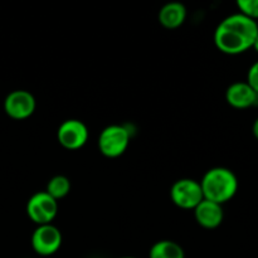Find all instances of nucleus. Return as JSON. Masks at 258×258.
I'll return each instance as SVG.
<instances>
[{
	"instance_id": "9b49d317",
	"label": "nucleus",
	"mask_w": 258,
	"mask_h": 258,
	"mask_svg": "<svg viewBox=\"0 0 258 258\" xmlns=\"http://www.w3.org/2000/svg\"><path fill=\"white\" fill-rule=\"evenodd\" d=\"M186 19V8L181 3H168L159 10V23L165 29H176Z\"/></svg>"
},
{
	"instance_id": "0eeeda50",
	"label": "nucleus",
	"mask_w": 258,
	"mask_h": 258,
	"mask_svg": "<svg viewBox=\"0 0 258 258\" xmlns=\"http://www.w3.org/2000/svg\"><path fill=\"white\" fill-rule=\"evenodd\" d=\"M62 246V233L55 226L42 224L37 226L32 234V248L39 256H52Z\"/></svg>"
},
{
	"instance_id": "7ed1b4c3",
	"label": "nucleus",
	"mask_w": 258,
	"mask_h": 258,
	"mask_svg": "<svg viewBox=\"0 0 258 258\" xmlns=\"http://www.w3.org/2000/svg\"><path fill=\"white\" fill-rule=\"evenodd\" d=\"M130 138V131L126 126L108 125L98 136V149L106 158H118L127 150Z\"/></svg>"
},
{
	"instance_id": "f257e3e1",
	"label": "nucleus",
	"mask_w": 258,
	"mask_h": 258,
	"mask_svg": "<svg viewBox=\"0 0 258 258\" xmlns=\"http://www.w3.org/2000/svg\"><path fill=\"white\" fill-rule=\"evenodd\" d=\"M258 35V23L236 13L224 18L214 30V44L219 52L237 55L253 47Z\"/></svg>"
},
{
	"instance_id": "f8f14e48",
	"label": "nucleus",
	"mask_w": 258,
	"mask_h": 258,
	"mask_svg": "<svg viewBox=\"0 0 258 258\" xmlns=\"http://www.w3.org/2000/svg\"><path fill=\"white\" fill-rule=\"evenodd\" d=\"M149 258H185L183 247L170 239H161L151 246Z\"/></svg>"
},
{
	"instance_id": "39448f33",
	"label": "nucleus",
	"mask_w": 258,
	"mask_h": 258,
	"mask_svg": "<svg viewBox=\"0 0 258 258\" xmlns=\"http://www.w3.org/2000/svg\"><path fill=\"white\" fill-rule=\"evenodd\" d=\"M27 214L37 226L50 224L58 214V202L47 191H37L27 203Z\"/></svg>"
},
{
	"instance_id": "ddd939ff",
	"label": "nucleus",
	"mask_w": 258,
	"mask_h": 258,
	"mask_svg": "<svg viewBox=\"0 0 258 258\" xmlns=\"http://www.w3.org/2000/svg\"><path fill=\"white\" fill-rule=\"evenodd\" d=\"M48 194L52 197L55 201L64 198L70 194L71 191V181L67 176L64 175H55L48 181L47 189H45Z\"/></svg>"
},
{
	"instance_id": "a211bd4d",
	"label": "nucleus",
	"mask_w": 258,
	"mask_h": 258,
	"mask_svg": "<svg viewBox=\"0 0 258 258\" xmlns=\"http://www.w3.org/2000/svg\"><path fill=\"white\" fill-rule=\"evenodd\" d=\"M120 258H135V257H120Z\"/></svg>"
},
{
	"instance_id": "20e7f679",
	"label": "nucleus",
	"mask_w": 258,
	"mask_h": 258,
	"mask_svg": "<svg viewBox=\"0 0 258 258\" xmlns=\"http://www.w3.org/2000/svg\"><path fill=\"white\" fill-rule=\"evenodd\" d=\"M170 199L179 208L194 211L204 201L201 183L190 178L179 179L171 185Z\"/></svg>"
},
{
	"instance_id": "dca6fc26",
	"label": "nucleus",
	"mask_w": 258,
	"mask_h": 258,
	"mask_svg": "<svg viewBox=\"0 0 258 258\" xmlns=\"http://www.w3.org/2000/svg\"><path fill=\"white\" fill-rule=\"evenodd\" d=\"M252 133H253V136L258 140V117L254 120L253 126H252Z\"/></svg>"
},
{
	"instance_id": "4468645a",
	"label": "nucleus",
	"mask_w": 258,
	"mask_h": 258,
	"mask_svg": "<svg viewBox=\"0 0 258 258\" xmlns=\"http://www.w3.org/2000/svg\"><path fill=\"white\" fill-rule=\"evenodd\" d=\"M237 7H238L241 14L244 17L249 18V19L257 22L258 20V0H238L237 2Z\"/></svg>"
},
{
	"instance_id": "f3484780",
	"label": "nucleus",
	"mask_w": 258,
	"mask_h": 258,
	"mask_svg": "<svg viewBox=\"0 0 258 258\" xmlns=\"http://www.w3.org/2000/svg\"><path fill=\"white\" fill-rule=\"evenodd\" d=\"M253 48L254 50H256V52L258 53V35H257V38H256V40H254V43H253Z\"/></svg>"
},
{
	"instance_id": "f03ea898",
	"label": "nucleus",
	"mask_w": 258,
	"mask_h": 258,
	"mask_svg": "<svg viewBox=\"0 0 258 258\" xmlns=\"http://www.w3.org/2000/svg\"><path fill=\"white\" fill-rule=\"evenodd\" d=\"M199 183L204 199L221 206L231 201L238 190L237 175L231 169L223 166L209 169Z\"/></svg>"
},
{
	"instance_id": "1a4fd4ad",
	"label": "nucleus",
	"mask_w": 258,
	"mask_h": 258,
	"mask_svg": "<svg viewBox=\"0 0 258 258\" xmlns=\"http://www.w3.org/2000/svg\"><path fill=\"white\" fill-rule=\"evenodd\" d=\"M226 101L237 110L258 106V93L247 82H234L227 88Z\"/></svg>"
},
{
	"instance_id": "423d86ee",
	"label": "nucleus",
	"mask_w": 258,
	"mask_h": 258,
	"mask_svg": "<svg viewBox=\"0 0 258 258\" xmlns=\"http://www.w3.org/2000/svg\"><path fill=\"white\" fill-rule=\"evenodd\" d=\"M90 138L88 127L83 121L68 118L63 121L57 131L58 143L67 150H78L83 148Z\"/></svg>"
},
{
	"instance_id": "6e6552de",
	"label": "nucleus",
	"mask_w": 258,
	"mask_h": 258,
	"mask_svg": "<svg viewBox=\"0 0 258 258\" xmlns=\"http://www.w3.org/2000/svg\"><path fill=\"white\" fill-rule=\"evenodd\" d=\"M37 101L34 96L25 90L12 91L5 97L4 111L13 120H25L34 113Z\"/></svg>"
},
{
	"instance_id": "9d476101",
	"label": "nucleus",
	"mask_w": 258,
	"mask_h": 258,
	"mask_svg": "<svg viewBox=\"0 0 258 258\" xmlns=\"http://www.w3.org/2000/svg\"><path fill=\"white\" fill-rule=\"evenodd\" d=\"M193 212L197 223L206 229L218 228L224 218L223 206L207 199L201 202Z\"/></svg>"
},
{
	"instance_id": "2eb2a0df",
	"label": "nucleus",
	"mask_w": 258,
	"mask_h": 258,
	"mask_svg": "<svg viewBox=\"0 0 258 258\" xmlns=\"http://www.w3.org/2000/svg\"><path fill=\"white\" fill-rule=\"evenodd\" d=\"M246 82L258 93V60L249 67Z\"/></svg>"
}]
</instances>
